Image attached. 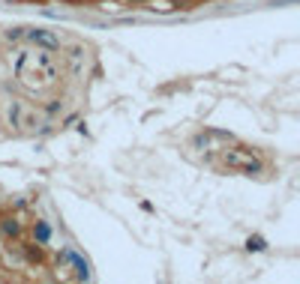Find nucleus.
<instances>
[{
    "instance_id": "nucleus-1",
    "label": "nucleus",
    "mask_w": 300,
    "mask_h": 284,
    "mask_svg": "<svg viewBox=\"0 0 300 284\" xmlns=\"http://www.w3.org/2000/svg\"><path fill=\"white\" fill-rule=\"evenodd\" d=\"M18 72V81L30 90H42V87H51L57 81V63L48 51H24V57L15 66Z\"/></svg>"
},
{
    "instance_id": "nucleus-2",
    "label": "nucleus",
    "mask_w": 300,
    "mask_h": 284,
    "mask_svg": "<svg viewBox=\"0 0 300 284\" xmlns=\"http://www.w3.org/2000/svg\"><path fill=\"white\" fill-rule=\"evenodd\" d=\"M219 165L228 171H240V174H258L261 171V161L252 156V150H225Z\"/></svg>"
}]
</instances>
